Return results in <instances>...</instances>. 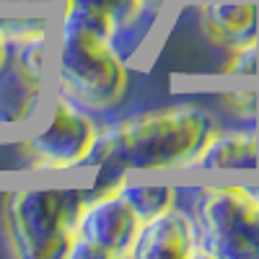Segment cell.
<instances>
[{
  "mask_svg": "<svg viewBox=\"0 0 259 259\" xmlns=\"http://www.w3.org/2000/svg\"><path fill=\"white\" fill-rule=\"evenodd\" d=\"M218 124L207 106L192 101L101 124L85 171L99 177L192 171L197 153Z\"/></svg>",
  "mask_w": 259,
  "mask_h": 259,
  "instance_id": "obj_1",
  "label": "cell"
},
{
  "mask_svg": "<svg viewBox=\"0 0 259 259\" xmlns=\"http://www.w3.org/2000/svg\"><path fill=\"white\" fill-rule=\"evenodd\" d=\"M114 36L117 24L109 13L85 3L62 6L52 24V91L91 112L122 104L130 91V60Z\"/></svg>",
  "mask_w": 259,
  "mask_h": 259,
  "instance_id": "obj_2",
  "label": "cell"
},
{
  "mask_svg": "<svg viewBox=\"0 0 259 259\" xmlns=\"http://www.w3.org/2000/svg\"><path fill=\"white\" fill-rule=\"evenodd\" d=\"M89 187L18 184L3 194L0 228L16 259H65Z\"/></svg>",
  "mask_w": 259,
  "mask_h": 259,
  "instance_id": "obj_3",
  "label": "cell"
},
{
  "mask_svg": "<svg viewBox=\"0 0 259 259\" xmlns=\"http://www.w3.org/2000/svg\"><path fill=\"white\" fill-rule=\"evenodd\" d=\"M99 127L91 109L52 91L41 114L16 138L18 163L39 177L85 171Z\"/></svg>",
  "mask_w": 259,
  "mask_h": 259,
  "instance_id": "obj_4",
  "label": "cell"
},
{
  "mask_svg": "<svg viewBox=\"0 0 259 259\" xmlns=\"http://www.w3.org/2000/svg\"><path fill=\"white\" fill-rule=\"evenodd\" d=\"M205 259H259V197L244 184H202L192 197Z\"/></svg>",
  "mask_w": 259,
  "mask_h": 259,
  "instance_id": "obj_5",
  "label": "cell"
},
{
  "mask_svg": "<svg viewBox=\"0 0 259 259\" xmlns=\"http://www.w3.org/2000/svg\"><path fill=\"white\" fill-rule=\"evenodd\" d=\"M143 218L119 192V174L99 179L80 202L65 259H127Z\"/></svg>",
  "mask_w": 259,
  "mask_h": 259,
  "instance_id": "obj_6",
  "label": "cell"
},
{
  "mask_svg": "<svg viewBox=\"0 0 259 259\" xmlns=\"http://www.w3.org/2000/svg\"><path fill=\"white\" fill-rule=\"evenodd\" d=\"M52 36L18 41L0 68V135L18 138L41 114L52 94Z\"/></svg>",
  "mask_w": 259,
  "mask_h": 259,
  "instance_id": "obj_7",
  "label": "cell"
},
{
  "mask_svg": "<svg viewBox=\"0 0 259 259\" xmlns=\"http://www.w3.org/2000/svg\"><path fill=\"white\" fill-rule=\"evenodd\" d=\"M197 254L200 239L192 212L174 205L140 223L127 259H194Z\"/></svg>",
  "mask_w": 259,
  "mask_h": 259,
  "instance_id": "obj_8",
  "label": "cell"
},
{
  "mask_svg": "<svg viewBox=\"0 0 259 259\" xmlns=\"http://www.w3.org/2000/svg\"><path fill=\"white\" fill-rule=\"evenodd\" d=\"M197 18L202 34L226 52L259 39V0H202Z\"/></svg>",
  "mask_w": 259,
  "mask_h": 259,
  "instance_id": "obj_9",
  "label": "cell"
},
{
  "mask_svg": "<svg viewBox=\"0 0 259 259\" xmlns=\"http://www.w3.org/2000/svg\"><path fill=\"white\" fill-rule=\"evenodd\" d=\"M192 171H259V124H218Z\"/></svg>",
  "mask_w": 259,
  "mask_h": 259,
  "instance_id": "obj_10",
  "label": "cell"
},
{
  "mask_svg": "<svg viewBox=\"0 0 259 259\" xmlns=\"http://www.w3.org/2000/svg\"><path fill=\"white\" fill-rule=\"evenodd\" d=\"M119 192L143 221L179 205V189L174 184H148V182H138L130 174H119Z\"/></svg>",
  "mask_w": 259,
  "mask_h": 259,
  "instance_id": "obj_11",
  "label": "cell"
},
{
  "mask_svg": "<svg viewBox=\"0 0 259 259\" xmlns=\"http://www.w3.org/2000/svg\"><path fill=\"white\" fill-rule=\"evenodd\" d=\"M70 3H85V6H94L104 13H109L112 21L117 24V36H114V45L119 47L122 41L127 39L130 45L124 47V57L130 60L135 55V31L145 29L148 21L143 13L140 0H70Z\"/></svg>",
  "mask_w": 259,
  "mask_h": 259,
  "instance_id": "obj_12",
  "label": "cell"
},
{
  "mask_svg": "<svg viewBox=\"0 0 259 259\" xmlns=\"http://www.w3.org/2000/svg\"><path fill=\"white\" fill-rule=\"evenodd\" d=\"M223 109L236 119V124H259V89L256 85L231 83L221 91Z\"/></svg>",
  "mask_w": 259,
  "mask_h": 259,
  "instance_id": "obj_13",
  "label": "cell"
},
{
  "mask_svg": "<svg viewBox=\"0 0 259 259\" xmlns=\"http://www.w3.org/2000/svg\"><path fill=\"white\" fill-rule=\"evenodd\" d=\"M223 78L228 80H251L259 78V39L249 45L228 50V57L223 62Z\"/></svg>",
  "mask_w": 259,
  "mask_h": 259,
  "instance_id": "obj_14",
  "label": "cell"
},
{
  "mask_svg": "<svg viewBox=\"0 0 259 259\" xmlns=\"http://www.w3.org/2000/svg\"><path fill=\"white\" fill-rule=\"evenodd\" d=\"M70 0H0V6H13V8H47V11H60L62 6H68Z\"/></svg>",
  "mask_w": 259,
  "mask_h": 259,
  "instance_id": "obj_15",
  "label": "cell"
},
{
  "mask_svg": "<svg viewBox=\"0 0 259 259\" xmlns=\"http://www.w3.org/2000/svg\"><path fill=\"white\" fill-rule=\"evenodd\" d=\"M171 3H174V0H140L143 13H145V18H150V21H158L161 13L168 11Z\"/></svg>",
  "mask_w": 259,
  "mask_h": 259,
  "instance_id": "obj_16",
  "label": "cell"
},
{
  "mask_svg": "<svg viewBox=\"0 0 259 259\" xmlns=\"http://www.w3.org/2000/svg\"><path fill=\"white\" fill-rule=\"evenodd\" d=\"M8 57H11V41H8L3 26H0V68H3V65L8 62Z\"/></svg>",
  "mask_w": 259,
  "mask_h": 259,
  "instance_id": "obj_17",
  "label": "cell"
},
{
  "mask_svg": "<svg viewBox=\"0 0 259 259\" xmlns=\"http://www.w3.org/2000/svg\"><path fill=\"white\" fill-rule=\"evenodd\" d=\"M256 197H259V189H256Z\"/></svg>",
  "mask_w": 259,
  "mask_h": 259,
  "instance_id": "obj_18",
  "label": "cell"
}]
</instances>
